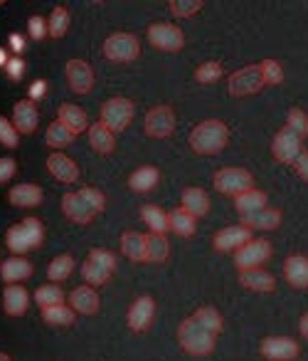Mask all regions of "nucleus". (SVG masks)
Masks as SVG:
<instances>
[{
    "instance_id": "obj_1",
    "label": "nucleus",
    "mask_w": 308,
    "mask_h": 361,
    "mask_svg": "<svg viewBox=\"0 0 308 361\" xmlns=\"http://www.w3.org/2000/svg\"><path fill=\"white\" fill-rule=\"evenodd\" d=\"M106 206V198L101 191L96 188H82L77 193H65L62 196V211L70 221L79 223V226H86L96 213H101Z\"/></svg>"
},
{
    "instance_id": "obj_2",
    "label": "nucleus",
    "mask_w": 308,
    "mask_h": 361,
    "mask_svg": "<svg viewBox=\"0 0 308 361\" xmlns=\"http://www.w3.org/2000/svg\"><path fill=\"white\" fill-rule=\"evenodd\" d=\"M227 141H229V129L219 119H207L190 131V146H193L195 154H203V156L219 154L227 146Z\"/></svg>"
},
{
    "instance_id": "obj_3",
    "label": "nucleus",
    "mask_w": 308,
    "mask_h": 361,
    "mask_svg": "<svg viewBox=\"0 0 308 361\" xmlns=\"http://www.w3.org/2000/svg\"><path fill=\"white\" fill-rule=\"evenodd\" d=\"M178 341L188 354L193 356H207L210 351L214 349V341H217V334L207 331L203 324H200L195 317H188V319L180 322L178 326Z\"/></svg>"
},
{
    "instance_id": "obj_4",
    "label": "nucleus",
    "mask_w": 308,
    "mask_h": 361,
    "mask_svg": "<svg viewBox=\"0 0 308 361\" xmlns=\"http://www.w3.org/2000/svg\"><path fill=\"white\" fill-rule=\"evenodd\" d=\"M45 238V228L37 218H25V221L15 223L13 228H8L6 233V243L15 255L20 252H27V250H35L37 245L42 243Z\"/></svg>"
},
{
    "instance_id": "obj_5",
    "label": "nucleus",
    "mask_w": 308,
    "mask_h": 361,
    "mask_svg": "<svg viewBox=\"0 0 308 361\" xmlns=\"http://www.w3.org/2000/svg\"><path fill=\"white\" fill-rule=\"evenodd\" d=\"M212 183L219 193L224 196H242L249 188L254 186V176L247 169H237V166H229V169H219L212 176Z\"/></svg>"
},
{
    "instance_id": "obj_6",
    "label": "nucleus",
    "mask_w": 308,
    "mask_h": 361,
    "mask_svg": "<svg viewBox=\"0 0 308 361\" xmlns=\"http://www.w3.org/2000/svg\"><path fill=\"white\" fill-rule=\"evenodd\" d=\"M136 114V106L131 99H124V97H111L109 102H104L101 106V124L109 126L111 131H124L126 126L131 124Z\"/></svg>"
},
{
    "instance_id": "obj_7",
    "label": "nucleus",
    "mask_w": 308,
    "mask_h": 361,
    "mask_svg": "<svg viewBox=\"0 0 308 361\" xmlns=\"http://www.w3.org/2000/svg\"><path fill=\"white\" fill-rule=\"evenodd\" d=\"M264 87V75L259 65H247L242 70H237L234 75H229L227 90L232 97H249L257 94L259 90Z\"/></svg>"
},
{
    "instance_id": "obj_8",
    "label": "nucleus",
    "mask_w": 308,
    "mask_h": 361,
    "mask_svg": "<svg viewBox=\"0 0 308 361\" xmlns=\"http://www.w3.org/2000/svg\"><path fill=\"white\" fill-rule=\"evenodd\" d=\"M148 42L155 50L178 52V50H183V45H185V35L173 23H153V25L148 27Z\"/></svg>"
},
{
    "instance_id": "obj_9",
    "label": "nucleus",
    "mask_w": 308,
    "mask_h": 361,
    "mask_svg": "<svg viewBox=\"0 0 308 361\" xmlns=\"http://www.w3.org/2000/svg\"><path fill=\"white\" fill-rule=\"evenodd\" d=\"M271 252L274 247L269 240H249L247 245H242L234 252V265H237L239 272L254 270V267H262L271 257Z\"/></svg>"
},
{
    "instance_id": "obj_10",
    "label": "nucleus",
    "mask_w": 308,
    "mask_h": 361,
    "mask_svg": "<svg viewBox=\"0 0 308 361\" xmlns=\"http://www.w3.org/2000/svg\"><path fill=\"white\" fill-rule=\"evenodd\" d=\"M271 154L278 164H293L303 154V139L293 129L283 126L271 141Z\"/></svg>"
},
{
    "instance_id": "obj_11",
    "label": "nucleus",
    "mask_w": 308,
    "mask_h": 361,
    "mask_svg": "<svg viewBox=\"0 0 308 361\" xmlns=\"http://www.w3.org/2000/svg\"><path fill=\"white\" fill-rule=\"evenodd\" d=\"M139 52H141L139 40L134 35H129V32H116V35L106 37L104 42V55L111 62H131L139 57Z\"/></svg>"
},
{
    "instance_id": "obj_12",
    "label": "nucleus",
    "mask_w": 308,
    "mask_h": 361,
    "mask_svg": "<svg viewBox=\"0 0 308 361\" xmlns=\"http://www.w3.org/2000/svg\"><path fill=\"white\" fill-rule=\"evenodd\" d=\"M259 354L271 361H293L301 354V346L291 336H267L259 344Z\"/></svg>"
},
{
    "instance_id": "obj_13",
    "label": "nucleus",
    "mask_w": 308,
    "mask_h": 361,
    "mask_svg": "<svg viewBox=\"0 0 308 361\" xmlns=\"http://www.w3.org/2000/svg\"><path fill=\"white\" fill-rule=\"evenodd\" d=\"M175 129V114L173 106L158 104L146 114V134L153 136V139H165Z\"/></svg>"
},
{
    "instance_id": "obj_14",
    "label": "nucleus",
    "mask_w": 308,
    "mask_h": 361,
    "mask_svg": "<svg viewBox=\"0 0 308 361\" xmlns=\"http://www.w3.org/2000/svg\"><path fill=\"white\" fill-rule=\"evenodd\" d=\"M249 240H254L252 238V228L247 226H227L222 228V231L214 235L212 245L217 252H237L242 245H247Z\"/></svg>"
},
{
    "instance_id": "obj_15",
    "label": "nucleus",
    "mask_w": 308,
    "mask_h": 361,
    "mask_svg": "<svg viewBox=\"0 0 308 361\" xmlns=\"http://www.w3.org/2000/svg\"><path fill=\"white\" fill-rule=\"evenodd\" d=\"M283 277L296 290H308V257L301 252H293L283 260Z\"/></svg>"
},
{
    "instance_id": "obj_16",
    "label": "nucleus",
    "mask_w": 308,
    "mask_h": 361,
    "mask_svg": "<svg viewBox=\"0 0 308 361\" xmlns=\"http://www.w3.org/2000/svg\"><path fill=\"white\" fill-rule=\"evenodd\" d=\"M65 72L67 82H70V87L77 94H86L91 90V85H94V72H91V67L84 60H70Z\"/></svg>"
},
{
    "instance_id": "obj_17",
    "label": "nucleus",
    "mask_w": 308,
    "mask_h": 361,
    "mask_svg": "<svg viewBox=\"0 0 308 361\" xmlns=\"http://www.w3.org/2000/svg\"><path fill=\"white\" fill-rule=\"evenodd\" d=\"M155 302L153 297H139L129 310V326L134 331H146L153 322Z\"/></svg>"
},
{
    "instance_id": "obj_18",
    "label": "nucleus",
    "mask_w": 308,
    "mask_h": 361,
    "mask_svg": "<svg viewBox=\"0 0 308 361\" xmlns=\"http://www.w3.org/2000/svg\"><path fill=\"white\" fill-rule=\"evenodd\" d=\"M37 119H40V114H37V106L32 104V99H20L13 106V126L23 134H32L37 129Z\"/></svg>"
},
{
    "instance_id": "obj_19",
    "label": "nucleus",
    "mask_w": 308,
    "mask_h": 361,
    "mask_svg": "<svg viewBox=\"0 0 308 361\" xmlns=\"http://www.w3.org/2000/svg\"><path fill=\"white\" fill-rule=\"evenodd\" d=\"M8 201L15 208H35L42 201V188L37 183H20L8 191Z\"/></svg>"
},
{
    "instance_id": "obj_20",
    "label": "nucleus",
    "mask_w": 308,
    "mask_h": 361,
    "mask_svg": "<svg viewBox=\"0 0 308 361\" xmlns=\"http://www.w3.org/2000/svg\"><path fill=\"white\" fill-rule=\"evenodd\" d=\"M239 285L254 292H274L276 290V280L271 272H267L264 267H254V270L239 272Z\"/></svg>"
},
{
    "instance_id": "obj_21",
    "label": "nucleus",
    "mask_w": 308,
    "mask_h": 361,
    "mask_svg": "<svg viewBox=\"0 0 308 361\" xmlns=\"http://www.w3.org/2000/svg\"><path fill=\"white\" fill-rule=\"evenodd\" d=\"M27 307H30V297H27L25 287L23 285L6 287V292H3V310H6V314L20 317L27 312Z\"/></svg>"
},
{
    "instance_id": "obj_22",
    "label": "nucleus",
    "mask_w": 308,
    "mask_h": 361,
    "mask_svg": "<svg viewBox=\"0 0 308 361\" xmlns=\"http://www.w3.org/2000/svg\"><path fill=\"white\" fill-rule=\"evenodd\" d=\"M158 180H160V171L155 166H141V169H136L129 176V186L136 193H148L158 186Z\"/></svg>"
},
{
    "instance_id": "obj_23",
    "label": "nucleus",
    "mask_w": 308,
    "mask_h": 361,
    "mask_svg": "<svg viewBox=\"0 0 308 361\" xmlns=\"http://www.w3.org/2000/svg\"><path fill=\"white\" fill-rule=\"evenodd\" d=\"M47 169H50V173L55 176L57 180H62V183H75L77 176H79L77 164L72 159H67L65 154H52L50 159H47Z\"/></svg>"
},
{
    "instance_id": "obj_24",
    "label": "nucleus",
    "mask_w": 308,
    "mask_h": 361,
    "mask_svg": "<svg viewBox=\"0 0 308 361\" xmlns=\"http://www.w3.org/2000/svg\"><path fill=\"white\" fill-rule=\"evenodd\" d=\"M242 226L247 228H259V231H276L281 226V211L278 208H264L252 216H242Z\"/></svg>"
},
{
    "instance_id": "obj_25",
    "label": "nucleus",
    "mask_w": 308,
    "mask_h": 361,
    "mask_svg": "<svg viewBox=\"0 0 308 361\" xmlns=\"http://www.w3.org/2000/svg\"><path fill=\"white\" fill-rule=\"evenodd\" d=\"M183 208L188 213H193L195 218H203L207 216L210 211V196L198 186H190L183 191Z\"/></svg>"
},
{
    "instance_id": "obj_26",
    "label": "nucleus",
    "mask_w": 308,
    "mask_h": 361,
    "mask_svg": "<svg viewBox=\"0 0 308 361\" xmlns=\"http://www.w3.org/2000/svg\"><path fill=\"white\" fill-rule=\"evenodd\" d=\"M234 208H237L239 216H252L257 211L267 208V193L259 191V188H249L247 193L234 198Z\"/></svg>"
},
{
    "instance_id": "obj_27",
    "label": "nucleus",
    "mask_w": 308,
    "mask_h": 361,
    "mask_svg": "<svg viewBox=\"0 0 308 361\" xmlns=\"http://www.w3.org/2000/svg\"><path fill=\"white\" fill-rule=\"evenodd\" d=\"M57 116H60L57 121H62V124H65L67 129H70L75 136L79 134V131L89 129V121H86V114H84V111H82L77 104H62L60 109H57Z\"/></svg>"
},
{
    "instance_id": "obj_28",
    "label": "nucleus",
    "mask_w": 308,
    "mask_h": 361,
    "mask_svg": "<svg viewBox=\"0 0 308 361\" xmlns=\"http://www.w3.org/2000/svg\"><path fill=\"white\" fill-rule=\"evenodd\" d=\"M30 275H32V265L25 257H8V260L0 265V277L6 282H11V285L25 280V277H30Z\"/></svg>"
},
{
    "instance_id": "obj_29",
    "label": "nucleus",
    "mask_w": 308,
    "mask_h": 361,
    "mask_svg": "<svg viewBox=\"0 0 308 361\" xmlns=\"http://www.w3.org/2000/svg\"><path fill=\"white\" fill-rule=\"evenodd\" d=\"M70 305L72 310L82 312V314H94L99 310V295L91 287H77L70 295Z\"/></svg>"
},
{
    "instance_id": "obj_30",
    "label": "nucleus",
    "mask_w": 308,
    "mask_h": 361,
    "mask_svg": "<svg viewBox=\"0 0 308 361\" xmlns=\"http://www.w3.org/2000/svg\"><path fill=\"white\" fill-rule=\"evenodd\" d=\"M195 221L198 218L193 216V213H188L183 206L180 208H175V211H170L168 213V223H170V231L175 233V235H180V238H190V235H195Z\"/></svg>"
},
{
    "instance_id": "obj_31",
    "label": "nucleus",
    "mask_w": 308,
    "mask_h": 361,
    "mask_svg": "<svg viewBox=\"0 0 308 361\" xmlns=\"http://www.w3.org/2000/svg\"><path fill=\"white\" fill-rule=\"evenodd\" d=\"M121 252L134 262H146V235L141 233H124L121 235Z\"/></svg>"
},
{
    "instance_id": "obj_32",
    "label": "nucleus",
    "mask_w": 308,
    "mask_h": 361,
    "mask_svg": "<svg viewBox=\"0 0 308 361\" xmlns=\"http://www.w3.org/2000/svg\"><path fill=\"white\" fill-rule=\"evenodd\" d=\"M141 218H143V223L150 228V233H158V235H165V233L170 231L168 213H165L160 206H153V203L143 206V208H141Z\"/></svg>"
},
{
    "instance_id": "obj_33",
    "label": "nucleus",
    "mask_w": 308,
    "mask_h": 361,
    "mask_svg": "<svg viewBox=\"0 0 308 361\" xmlns=\"http://www.w3.org/2000/svg\"><path fill=\"white\" fill-rule=\"evenodd\" d=\"M89 144L94 151H99V154H111L116 146V139H114V131L109 129V126H104L99 121V124H91L89 126Z\"/></svg>"
},
{
    "instance_id": "obj_34",
    "label": "nucleus",
    "mask_w": 308,
    "mask_h": 361,
    "mask_svg": "<svg viewBox=\"0 0 308 361\" xmlns=\"http://www.w3.org/2000/svg\"><path fill=\"white\" fill-rule=\"evenodd\" d=\"M170 255V243L165 240V235L158 233H148L146 235V262H163Z\"/></svg>"
},
{
    "instance_id": "obj_35",
    "label": "nucleus",
    "mask_w": 308,
    "mask_h": 361,
    "mask_svg": "<svg viewBox=\"0 0 308 361\" xmlns=\"http://www.w3.org/2000/svg\"><path fill=\"white\" fill-rule=\"evenodd\" d=\"M42 319L55 326H70V324H75V310H70V307H65V305L45 307V310H42Z\"/></svg>"
},
{
    "instance_id": "obj_36",
    "label": "nucleus",
    "mask_w": 308,
    "mask_h": 361,
    "mask_svg": "<svg viewBox=\"0 0 308 361\" xmlns=\"http://www.w3.org/2000/svg\"><path fill=\"white\" fill-rule=\"evenodd\" d=\"M72 139H75V134H72L70 129H67L62 121H52L50 126H47V134H45V141L47 146H52V149H62V146H70Z\"/></svg>"
},
{
    "instance_id": "obj_37",
    "label": "nucleus",
    "mask_w": 308,
    "mask_h": 361,
    "mask_svg": "<svg viewBox=\"0 0 308 361\" xmlns=\"http://www.w3.org/2000/svg\"><path fill=\"white\" fill-rule=\"evenodd\" d=\"M72 270H75V257L57 255L55 260L50 262V267H47V277H50L52 282H60V280H67V277L72 275Z\"/></svg>"
},
{
    "instance_id": "obj_38",
    "label": "nucleus",
    "mask_w": 308,
    "mask_h": 361,
    "mask_svg": "<svg viewBox=\"0 0 308 361\" xmlns=\"http://www.w3.org/2000/svg\"><path fill=\"white\" fill-rule=\"evenodd\" d=\"M193 317L205 326V329L212 331V334H219V331H222V314H219L214 307H210V305L207 307H200V310L195 312Z\"/></svg>"
},
{
    "instance_id": "obj_39",
    "label": "nucleus",
    "mask_w": 308,
    "mask_h": 361,
    "mask_svg": "<svg viewBox=\"0 0 308 361\" xmlns=\"http://www.w3.org/2000/svg\"><path fill=\"white\" fill-rule=\"evenodd\" d=\"M67 27H70V13H67L65 6H57L52 11L50 20H47V30H50L52 37H65Z\"/></svg>"
},
{
    "instance_id": "obj_40",
    "label": "nucleus",
    "mask_w": 308,
    "mask_h": 361,
    "mask_svg": "<svg viewBox=\"0 0 308 361\" xmlns=\"http://www.w3.org/2000/svg\"><path fill=\"white\" fill-rule=\"evenodd\" d=\"M35 302L42 307V310H45V307L62 305V302H65V292H62L57 285H45L35 292Z\"/></svg>"
},
{
    "instance_id": "obj_41",
    "label": "nucleus",
    "mask_w": 308,
    "mask_h": 361,
    "mask_svg": "<svg viewBox=\"0 0 308 361\" xmlns=\"http://www.w3.org/2000/svg\"><path fill=\"white\" fill-rule=\"evenodd\" d=\"M259 67H262V75H264V85H281L283 82V67L278 60H262L259 62Z\"/></svg>"
},
{
    "instance_id": "obj_42",
    "label": "nucleus",
    "mask_w": 308,
    "mask_h": 361,
    "mask_svg": "<svg viewBox=\"0 0 308 361\" xmlns=\"http://www.w3.org/2000/svg\"><path fill=\"white\" fill-rule=\"evenodd\" d=\"M222 65L219 62H203V65L195 70V80L200 82V85H212V82H217L219 77H222Z\"/></svg>"
},
{
    "instance_id": "obj_43",
    "label": "nucleus",
    "mask_w": 308,
    "mask_h": 361,
    "mask_svg": "<svg viewBox=\"0 0 308 361\" xmlns=\"http://www.w3.org/2000/svg\"><path fill=\"white\" fill-rule=\"evenodd\" d=\"M286 126L296 131L301 139H306V136H308V114L301 109V106H293V109L288 111V116H286Z\"/></svg>"
},
{
    "instance_id": "obj_44",
    "label": "nucleus",
    "mask_w": 308,
    "mask_h": 361,
    "mask_svg": "<svg viewBox=\"0 0 308 361\" xmlns=\"http://www.w3.org/2000/svg\"><path fill=\"white\" fill-rule=\"evenodd\" d=\"M109 275H111L109 270H104V267L91 260H86L84 265H82V277H84L89 285H104V282L109 280Z\"/></svg>"
},
{
    "instance_id": "obj_45",
    "label": "nucleus",
    "mask_w": 308,
    "mask_h": 361,
    "mask_svg": "<svg viewBox=\"0 0 308 361\" xmlns=\"http://www.w3.org/2000/svg\"><path fill=\"white\" fill-rule=\"evenodd\" d=\"M168 8L175 18H190L203 8V0H170Z\"/></svg>"
},
{
    "instance_id": "obj_46",
    "label": "nucleus",
    "mask_w": 308,
    "mask_h": 361,
    "mask_svg": "<svg viewBox=\"0 0 308 361\" xmlns=\"http://www.w3.org/2000/svg\"><path fill=\"white\" fill-rule=\"evenodd\" d=\"M0 144L8 146V149H15L18 146V129L6 116H0Z\"/></svg>"
},
{
    "instance_id": "obj_47",
    "label": "nucleus",
    "mask_w": 308,
    "mask_h": 361,
    "mask_svg": "<svg viewBox=\"0 0 308 361\" xmlns=\"http://www.w3.org/2000/svg\"><path fill=\"white\" fill-rule=\"evenodd\" d=\"M89 260L96 262V265H101L104 270L114 272L116 270V255L109 250H99V247H94V250L89 252Z\"/></svg>"
},
{
    "instance_id": "obj_48",
    "label": "nucleus",
    "mask_w": 308,
    "mask_h": 361,
    "mask_svg": "<svg viewBox=\"0 0 308 361\" xmlns=\"http://www.w3.org/2000/svg\"><path fill=\"white\" fill-rule=\"evenodd\" d=\"M27 32H30L32 40H42V37H45V32H50V30H47V25H45V18L32 16L30 20H27Z\"/></svg>"
},
{
    "instance_id": "obj_49",
    "label": "nucleus",
    "mask_w": 308,
    "mask_h": 361,
    "mask_svg": "<svg viewBox=\"0 0 308 361\" xmlns=\"http://www.w3.org/2000/svg\"><path fill=\"white\" fill-rule=\"evenodd\" d=\"M15 171H18V164H15V159H0V183H6V180H11L13 176H15Z\"/></svg>"
},
{
    "instance_id": "obj_50",
    "label": "nucleus",
    "mask_w": 308,
    "mask_h": 361,
    "mask_svg": "<svg viewBox=\"0 0 308 361\" xmlns=\"http://www.w3.org/2000/svg\"><path fill=\"white\" fill-rule=\"evenodd\" d=\"M6 72H8V77H11V80L18 82L23 77V72H25V65H23L20 57H11V60H8V65H6Z\"/></svg>"
},
{
    "instance_id": "obj_51",
    "label": "nucleus",
    "mask_w": 308,
    "mask_h": 361,
    "mask_svg": "<svg viewBox=\"0 0 308 361\" xmlns=\"http://www.w3.org/2000/svg\"><path fill=\"white\" fill-rule=\"evenodd\" d=\"M293 169H296L298 178H303L308 183V151H303V154L293 161Z\"/></svg>"
},
{
    "instance_id": "obj_52",
    "label": "nucleus",
    "mask_w": 308,
    "mask_h": 361,
    "mask_svg": "<svg viewBox=\"0 0 308 361\" xmlns=\"http://www.w3.org/2000/svg\"><path fill=\"white\" fill-rule=\"evenodd\" d=\"M45 90H47V82H42V80L32 82V87H30V99H40V97L45 94Z\"/></svg>"
},
{
    "instance_id": "obj_53",
    "label": "nucleus",
    "mask_w": 308,
    "mask_h": 361,
    "mask_svg": "<svg viewBox=\"0 0 308 361\" xmlns=\"http://www.w3.org/2000/svg\"><path fill=\"white\" fill-rule=\"evenodd\" d=\"M11 47H13L15 52H23V50H25V42H23V37L18 35V32H13V35H11Z\"/></svg>"
},
{
    "instance_id": "obj_54",
    "label": "nucleus",
    "mask_w": 308,
    "mask_h": 361,
    "mask_svg": "<svg viewBox=\"0 0 308 361\" xmlns=\"http://www.w3.org/2000/svg\"><path fill=\"white\" fill-rule=\"evenodd\" d=\"M298 331H301V336H306L308 339V312L298 319Z\"/></svg>"
},
{
    "instance_id": "obj_55",
    "label": "nucleus",
    "mask_w": 308,
    "mask_h": 361,
    "mask_svg": "<svg viewBox=\"0 0 308 361\" xmlns=\"http://www.w3.org/2000/svg\"><path fill=\"white\" fill-rule=\"evenodd\" d=\"M8 65V60H6V50L0 47V67H6Z\"/></svg>"
},
{
    "instance_id": "obj_56",
    "label": "nucleus",
    "mask_w": 308,
    "mask_h": 361,
    "mask_svg": "<svg viewBox=\"0 0 308 361\" xmlns=\"http://www.w3.org/2000/svg\"><path fill=\"white\" fill-rule=\"evenodd\" d=\"M0 361H11V356H8V354H0Z\"/></svg>"
}]
</instances>
